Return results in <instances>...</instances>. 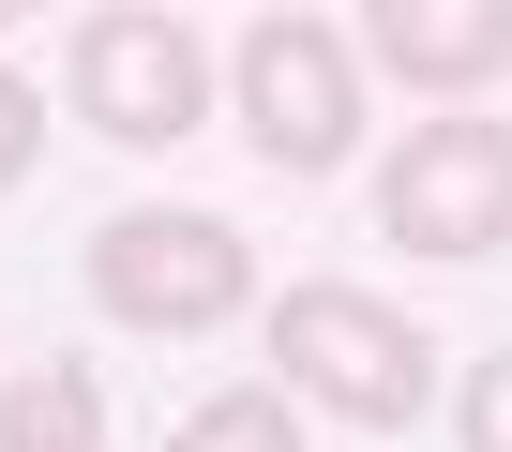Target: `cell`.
Instances as JSON below:
<instances>
[{"label":"cell","mask_w":512,"mask_h":452,"mask_svg":"<svg viewBox=\"0 0 512 452\" xmlns=\"http://www.w3.org/2000/svg\"><path fill=\"white\" fill-rule=\"evenodd\" d=\"M211 91L241 106L256 166H287V181H332L362 151V46H347V16H256Z\"/></svg>","instance_id":"7a4b0ae2"},{"label":"cell","mask_w":512,"mask_h":452,"mask_svg":"<svg viewBox=\"0 0 512 452\" xmlns=\"http://www.w3.org/2000/svg\"><path fill=\"white\" fill-rule=\"evenodd\" d=\"M91 302L121 332H151V347H196V332H226L256 302V242L226 211H106L91 226Z\"/></svg>","instance_id":"277c9868"},{"label":"cell","mask_w":512,"mask_h":452,"mask_svg":"<svg viewBox=\"0 0 512 452\" xmlns=\"http://www.w3.org/2000/svg\"><path fill=\"white\" fill-rule=\"evenodd\" d=\"M377 242L392 257H497L512 242V121H482V106H437L392 166H377Z\"/></svg>","instance_id":"5b68a950"},{"label":"cell","mask_w":512,"mask_h":452,"mask_svg":"<svg viewBox=\"0 0 512 452\" xmlns=\"http://www.w3.org/2000/svg\"><path fill=\"white\" fill-rule=\"evenodd\" d=\"M0 452H106V377L91 362H16L0 377Z\"/></svg>","instance_id":"52a82bcc"},{"label":"cell","mask_w":512,"mask_h":452,"mask_svg":"<svg viewBox=\"0 0 512 452\" xmlns=\"http://www.w3.org/2000/svg\"><path fill=\"white\" fill-rule=\"evenodd\" d=\"M272 392L287 407H332V422H362V437H407L422 407H437V347H422V317L407 302H377V287H272Z\"/></svg>","instance_id":"6da1fadb"},{"label":"cell","mask_w":512,"mask_h":452,"mask_svg":"<svg viewBox=\"0 0 512 452\" xmlns=\"http://www.w3.org/2000/svg\"><path fill=\"white\" fill-rule=\"evenodd\" d=\"M61 106L121 151H181L211 121V31L166 16V0H91L76 46H61Z\"/></svg>","instance_id":"3957f363"},{"label":"cell","mask_w":512,"mask_h":452,"mask_svg":"<svg viewBox=\"0 0 512 452\" xmlns=\"http://www.w3.org/2000/svg\"><path fill=\"white\" fill-rule=\"evenodd\" d=\"M347 46H377L407 91H497L512 76V0H362L347 16Z\"/></svg>","instance_id":"8992f818"},{"label":"cell","mask_w":512,"mask_h":452,"mask_svg":"<svg viewBox=\"0 0 512 452\" xmlns=\"http://www.w3.org/2000/svg\"><path fill=\"white\" fill-rule=\"evenodd\" d=\"M166 452H302V407H287L272 377H226V392H196V407L166 422Z\"/></svg>","instance_id":"ba28073f"},{"label":"cell","mask_w":512,"mask_h":452,"mask_svg":"<svg viewBox=\"0 0 512 452\" xmlns=\"http://www.w3.org/2000/svg\"><path fill=\"white\" fill-rule=\"evenodd\" d=\"M452 437H467V452H512V347H482V362H467V392H452Z\"/></svg>","instance_id":"9c48e42d"},{"label":"cell","mask_w":512,"mask_h":452,"mask_svg":"<svg viewBox=\"0 0 512 452\" xmlns=\"http://www.w3.org/2000/svg\"><path fill=\"white\" fill-rule=\"evenodd\" d=\"M0 31H16V16H0Z\"/></svg>","instance_id":"8fae6325"},{"label":"cell","mask_w":512,"mask_h":452,"mask_svg":"<svg viewBox=\"0 0 512 452\" xmlns=\"http://www.w3.org/2000/svg\"><path fill=\"white\" fill-rule=\"evenodd\" d=\"M31 166H46V91H31L16 61H0V196H16Z\"/></svg>","instance_id":"30bf717a"}]
</instances>
